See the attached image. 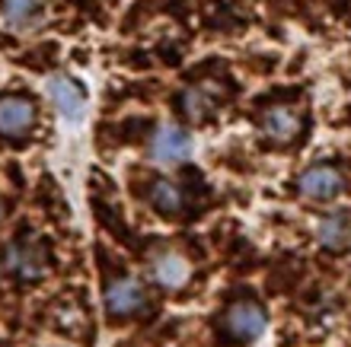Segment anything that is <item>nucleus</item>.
<instances>
[{
	"label": "nucleus",
	"mask_w": 351,
	"mask_h": 347,
	"mask_svg": "<svg viewBox=\"0 0 351 347\" xmlns=\"http://www.w3.org/2000/svg\"><path fill=\"white\" fill-rule=\"evenodd\" d=\"M3 19H7L13 29H26L36 26L38 19L45 16L48 0H3Z\"/></svg>",
	"instance_id": "11"
},
{
	"label": "nucleus",
	"mask_w": 351,
	"mask_h": 347,
	"mask_svg": "<svg viewBox=\"0 0 351 347\" xmlns=\"http://www.w3.org/2000/svg\"><path fill=\"white\" fill-rule=\"evenodd\" d=\"M48 96L55 102V109L61 112V118H67V121L84 118L86 96L74 80H67V77H51V80H48Z\"/></svg>",
	"instance_id": "7"
},
{
	"label": "nucleus",
	"mask_w": 351,
	"mask_h": 347,
	"mask_svg": "<svg viewBox=\"0 0 351 347\" xmlns=\"http://www.w3.org/2000/svg\"><path fill=\"white\" fill-rule=\"evenodd\" d=\"M36 125V105L23 96H3L0 99V134L3 138H23Z\"/></svg>",
	"instance_id": "6"
},
{
	"label": "nucleus",
	"mask_w": 351,
	"mask_h": 347,
	"mask_svg": "<svg viewBox=\"0 0 351 347\" xmlns=\"http://www.w3.org/2000/svg\"><path fill=\"white\" fill-rule=\"evenodd\" d=\"M300 128H304V121L291 105H278V109H268L262 115V134L271 144H291L300 134Z\"/></svg>",
	"instance_id": "8"
},
{
	"label": "nucleus",
	"mask_w": 351,
	"mask_h": 347,
	"mask_svg": "<svg viewBox=\"0 0 351 347\" xmlns=\"http://www.w3.org/2000/svg\"><path fill=\"white\" fill-rule=\"evenodd\" d=\"M316 239H319L326 248H332V252L345 248L351 242V217L348 214H329V217L316 227Z\"/></svg>",
	"instance_id": "12"
},
{
	"label": "nucleus",
	"mask_w": 351,
	"mask_h": 347,
	"mask_svg": "<svg viewBox=\"0 0 351 347\" xmlns=\"http://www.w3.org/2000/svg\"><path fill=\"white\" fill-rule=\"evenodd\" d=\"M147 201L154 204V210H160L163 217H179V214L185 210V204H189V198H185V192L176 182H169V179H157V182L150 185Z\"/></svg>",
	"instance_id": "10"
},
{
	"label": "nucleus",
	"mask_w": 351,
	"mask_h": 347,
	"mask_svg": "<svg viewBox=\"0 0 351 347\" xmlns=\"http://www.w3.org/2000/svg\"><path fill=\"white\" fill-rule=\"evenodd\" d=\"M179 105H182L185 118L195 121V125H202L214 115V96L204 86H189V90L179 96Z\"/></svg>",
	"instance_id": "13"
},
{
	"label": "nucleus",
	"mask_w": 351,
	"mask_h": 347,
	"mask_svg": "<svg viewBox=\"0 0 351 347\" xmlns=\"http://www.w3.org/2000/svg\"><path fill=\"white\" fill-rule=\"evenodd\" d=\"M0 220H3V204H0Z\"/></svg>",
	"instance_id": "14"
},
{
	"label": "nucleus",
	"mask_w": 351,
	"mask_h": 347,
	"mask_svg": "<svg viewBox=\"0 0 351 347\" xmlns=\"http://www.w3.org/2000/svg\"><path fill=\"white\" fill-rule=\"evenodd\" d=\"M150 274H154V281H157L160 287L179 290V287L189 281L192 268H189V261H185L179 252H160V255H154V261H150Z\"/></svg>",
	"instance_id": "9"
},
{
	"label": "nucleus",
	"mask_w": 351,
	"mask_h": 347,
	"mask_svg": "<svg viewBox=\"0 0 351 347\" xmlns=\"http://www.w3.org/2000/svg\"><path fill=\"white\" fill-rule=\"evenodd\" d=\"M3 271L19 281H42L48 274V255L38 242H13L3 252Z\"/></svg>",
	"instance_id": "1"
},
{
	"label": "nucleus",
	"mask_w": 351,
	"mask_h": 347,
	"mask_svg": "<svg viewBox=\"0 0 351 347\" xmlns=\"http://www.w3.org/2000/svg\"><path fill=\"white\" fill-rule=\"evenodd\" d=\"M297 188L310 201H332L345 192V175L335 166H310V169L300 172Z\"/></svg>",
	"instance_id": "2"
},
{
	"label": "nucleus",
	"mask_w": 351,
	"mask_h": 347,
	"mask_svg": "<svg viewBox=\"0 0 351 347\" xmlns=\"http://www.w3.org/2000/svg\"><path fill=\"white\" fill-rule=\"evenodd\" d=\"M106 309L115 319H125V316H134V312L144 309V283L138 277H119L106 287Z\"/></svg>",
	"instance_id": "5"
},
{
	"label": "nucleus",
	"mask_w": 351,
	"mask_h": 347,
	"mask_svg": "<svg viewBox=\"0 0 351 347\" xmlns=\"http://www.w3.org/2000/svg\"><path fill=\"white\" fill-rule=\"evenodd\" d=\"M150 150H154V159H157V163L182 166L185 159L192 156V138H189L179 125H160Z\"/></svg>",
	"instance_id": "4"
},
{
	"label": "nucleus",
	"mask_w": 351,
	"mask_h": 347,
	"mask_svg": "<svg viewBox=\"0 0 351 347\" xmlns=\"http://www.w3.org/2000/svg\"><path fill=\"white\" fill-rule=\"evenodd\" d=\"M223 329H227V335L237 341L259 338L262 331H265V309L252 300L233 303L230 309H227V316H223Z\"/></svg>",
	"instance_id": "3"
}]
</instances>
